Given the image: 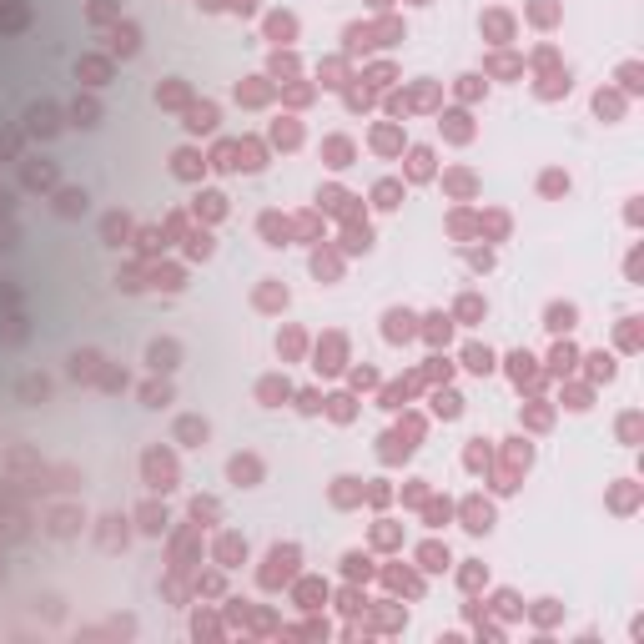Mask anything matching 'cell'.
Listing matches in <instances>:
<instances>
[{
	"instance_id": "4",
	"label": "cell",
	"mask_w": 644,
	"mask_h": 644,
	"mask_svg": "<svg viewBox=\"0 0 644 644\" xmlns=\"http://www.w3.org/2000/svg\"><path fill=\"white\" fill-rule=\"evenodd\" d=\"M86 202H91V197H86L81 186H61V191H56V211H61V217H81Z\"/></svg>"
},
{
	"instance_id": "1",
	"label": "cell",
	"mask_w": 644,
	"mask_h": 644,
	"mask_svg": "<svg viewBox=\"0 0 644 644\" xmlns=\"http://www.w3.org/2000/svg\"><path fill=\"white\" fill-rule=\"evenodd\" d=\"M56 131H61V106L31 101L26 106V136H56Z\"/></svg>"
},
{
	"instance_id": "39",
	"label": "cell",
	"mask_w": 644,
	"mask_h": 644,
	"mask_svg": "<svg viewBox=\"0 0 644 644\" xmlns=\"http://www.w3.org/2000/svg\"><path fill=\"white\" fill-rule=\"evenodd\" d=\"M20 152V136L15 131H0V156H15Z\"/></svg>"
},
{
	"instance_id": "10",
	"label": "cell",
	"mask_w": 644,
	"mask_h": 644,
	"mask_svg": "<svg viewBox=\"0 0 644 644\" xmlns=\"http://www.w3.org/2000/svg\"><path fill=\"white\" fill-rule=\"evenodd\" d=\"M26 186H31V191L56 186V166H51V161H26Z\"/></svg>"
},
{
	"instance_id": "20",
	"label": "cell",
	"mask_w": 644,
	"mask_h": 644,
	"mask_svg": "<svg viewBox=\"0 0 644 644\" xmlns=\"http://www.w3.org/2000/svg\"><path fill=\"white\" fill-rule=\"evenodd\" d=\"M388 337H413V312H388Z\"/></svg>"
},
{
	"instance_id": "2",
	"label": "cell",
	"mask_w": 644,
	"mask_h": 644,
	"mask_svg": "<svg viewBox=\"0 0 644 644\" xmlns=\"http://www.w3.org/2000/svg\"><path fill=\"white\" fill-rule=\"evenodd\" d=\"M177 357H182V342H171V337H156L152 348H146V362H152L156 373H171V368H177Z\"/></svg>"
},
{
	"instance_id": "49",
	"label": "cell",
	"mask_w": 644,
	"mask_h": 644,
	"mask_svg": "<svg viewBox=\"0 0 644 644\" xmlns=\"http://www.w3.org/2000/svg\"><path fill=\"white\" fill-rule=\"evenodd\" d=\"M232 6H237V10H242V15H247V10H252V6H257V0H232Z\"/></svg>"
},
{
	"instance_id": "46",
	"label": "cell",
	"mask_w": 644,
	"mask_h": 644,
	"mask_svg": "<svg viewBox=\"0 0 644 644\" xmlns=\"http://www.w3.org/2000/svg\"><path fill=\"white\" fill-rule=\"evenodd\" d=\"M297 408H303V413H317L322 398H317V393H303V398H297Z\"/></svg>"
},
{
	"instance_id": "34",
	"label": "cell",
	"mask_w": 644,
	"mask_h": 644,
	"mask_svg": "<svg viewBox=\"0 0 644 644\" xmlns=\"http://www.w3.org/2000/svg\"><path fill=\"white\" fill-rule=\"evenodd\" d=\"M257 303H262V307H277V303H287V292H282V287H262V292H257Z\"/></svg>"
},
{
	"instance_id": "41",
	"label": "cell",
	"mask_w": 644,
	"mask_h": 644,
	"mask_svg": "<svg viewBox=\"0 0 644 644\" xmlns=\"http://www.w3.org/2000/svg\"><path fill=\"white\" fill-rule=\"evenodd\" d=\"M594 362V378H614V362L604 357V353H599V357H589Z\"/></svg>"
},
{
	"instance_id": "17",
	"label": "cell",
	"mask_w": 644,
	"mask_h": 644,
	"mask_svg": "<svg viewBox=\"0 0 644 644\" xmlns=\"http://www.w3.org/2000/svg\"><path fill=\"white\" fill-rule=\"evenodd\" d=\"M81 529V513L76 508H61L56 519H51V533H61V539H66V533H76Z\"/></svg>"
},
{
	"instance_id": "36",
	"label": "cell",
	"mask_w": 644,
	"mask_h": 644,
	"mask_svg": "<svg viewBox=\"0 0 644 644\" xmlns=\"http://www.w3.org/2000/svg\"><path fill=\"white\" fill-rule=\"evenodd\" d=\"M574 368V348H554V373H569Z\"/></svg>"
},
{
	"instance_id": "24",
	"label": "cell",
	"mask_w": 644,
	"mask_h": 644,
	"mask_svg": "<svg viewBox=\"0 0 644 644\" xmlns=\"http://www.w3.org/2000/svg\"><path fill=\"white\" fill-rule=\"evenodd\" d=\"M549 328H554V332H564V328H574V307H569V303H564V307L554 303V307H549Z\"/></svg>"
},
{
	"instance_id": "47",
	"label": "cell",
	"mask_w": 644,
	"mask_h": 644,
	"mask_svg": "<svg viewBox=\"0 0 644 644\" xmlns=\"http://www.w3.org/2000/svg\"><path fill=\"white\" fill-rule=\"evenodd\" d=\"M564 186H569V182L559 177V171H549V177H544V191H564Z\"/></svg>"
},
{
	"instance_id": "11",
	"label": "cell",
	"mask_w": 644,
	"mask_h": 644,
	"mask_svg": "<svg viewBox=\"0 0 644 644\" xmlns=\"http://www.w3.org/2000/svg\"><path fill=\"white\" fill-rule=\"evenodd\" d=\"M126 232H131V217H121V211H111V217L101 222V237L111 242V247H121V242H126Z\"/></svg>"
},
{
	"instance_id": "6",
	"label": "cell",
	"mask_w": 644,
	"mask_h": 644,
	"mask_svg": "<svg viewBox=\"0 0 644 644\" xmlns=\"http://www.w3.org/2000/svg\"><path fill=\"white\" fill-rule=\"evenodd\" d=\"M101 373V353H91V348H81V353H71V378L81 383V378H96Z\"/></svg>"
},
{
	"instance_id": "38",
	"label": "cell",
	"mask_w": 644,
	"mask_h": 644,
	"mask_svg": "<svg viewBox=\"0 0 644 644\" xmlns=\"http://www.w3.org/2000/svg\"><path fill=\"white\" fill-rule=\"evenodd\" d=\"M101 388H111V393H116V388H126V373H116V368H106V373H101Z\"/></svg>"
},
{
	"instance_id": "28",
	"label": "cell",
	"mask_w": 644,
	"mask_h": 644,
	"mask_svg": "<svg viewBox=\"0 0 644 644\" xmlns=\"http://www.w3.org/2000/svg\"><path fill=\"white\" fill-rule=\"evenodd\" d=\"M156 101H166V106H182V101H186V86H182V81L161 86V91H156Z\"/></svg>"
},
{
	"instance_id": "27",
	"label": "cell",
	"mask_w": 644,
	"mask_h": 644,
	"mask_svg": "<svg viewBox=\"0 0 644 644\" xmlns=\"http://www.w3.org/2000/svg\"><path fill=\"white\" fill-rule=\"evenodd\" d=\"M408 161H413V166H408V171H413V177H433V156H428L423 146H418V152L408 156Z\"/></svg>"
},
{
	"instance_id": "7",
	"label": "cell",
	"mask_w": 644,
	"mask_h": 644,
	"mask_svg": "<svg viewBox=\"0 0 644 644\" xmlns=\"http://www.w3.org/2000/svg\"><path fill=\"white\" fill-rule=\"evenodd\" d=\"M111 51H116V56H136V51H141V31L131 26V20H126V26H116V40H111Z\"/></svg>"
},
{
	"instance_id": "29",
	"label": "cell",
	"mask_w": 644,
	"mask_h": 644,
	"mask_svg": "<svg viewBox=\"0 0 644 644\" xmlns=\"http://www.w3.org/2000/svg\"><path fill=\"white\" fill-rule=\"evenodd\" d=\"M328 156H332V166H348V156H353V146L342 141V136H332V141H328Z\"/></svg>"
},
{
	"instance_id": "26",
	"label": "cell",
	"mask_w": 644,
	"mask_h": 644,
	"mask_svg": "<svg viewBox=\"0 0 644 644\" xmlns=\"http://www.w3.org/2000/svg\"><path fill=\"white\" fill-rule=\"evenodd\" d=\"M267 31H272L277 40H287V35L297 31V20H292V15H272V20H267Z\"/></svg>"
},
{
	"instance_id": "21",
	"label": "cell",
	"mask_w": 644,
	"mask_h": 644,
	"mask_svg": "<svg viewBox=\"0 0 644 644\" xmlns=\"http://www.w3.org/2000/svg\"><path fill=\"white\" fill-rule=\"evenodd\" d=\"M26 6H6V10H0V31H26Z\"/></svg>"
},
{
	"instance_id": "13",
	"label": "cell",
	"mask_w": 644,
	"mask_h": 644,
	"mask_svg": "<svg viewBox=\"0 0 644 644\" xmlns=\"http://www.w3.org/2000/svg\"><path fill=\"white\" fill-rule=\"evenodd\" d=\"M71 121H76V126H96V121H101V106H96L91 96H76V106H71Z\"/></svg>"
},
{
	"instance_id": "35",
	"label": "cell",
	"mask_w": 644,
	"mask_h": 644,
	"mask_svg": "<svg viewBox=\"0 0 644 644\" xmlns=\"http://www.w3.org/2000/svg\"><path fill=\"white\" fill-rule=\"evenodd\" d=\"M197 211H207V217H217V211H222V197H217V191H207V197H197Z\"/></svg>"
},
{
	"instance_id": "44",
	"label": "cell",
	"mask_w": 644,
	"mask_h": 644,
	"mask_svg": "<svg viewBox=\"0 0 644 644\" xmlns=\"http://www.w3.org/2000/svg\"><path fill=\"white\" fill-rule=\"evenodd\" d=\"M458 312H463V317H478V312H483V303H478V297H463Z\"/></svg>"
},
{
	"instance_id": "25",
	"label": "cell",
	"mask_w": 644,
	"mask_h": 644,
	"mask_svg": "<svg viewBox=\"0 0 644 644\" xmlns=\"http://www.w3.org/2000/svg\"><path fill=\"white\" fill-rule=\"evenodd\" d=\"M463 513H468V529H474V533H478V529H488V519H493V513H488V504H468Z\"/></svg>"
},
{
	"instance_id": "15",
	"label": "cell",
	"mask_w": 644,
	"mask_h": 644,
	"mask_svg": "<svg viewBox=\"0 0 644 644\" xmlns=\"http://www.w3.org/2000/svg\"><path fill=\"white\" fill-rule=\"evenodd\" d=\"M141 403H146V408L171 403V383H166V378H161V383H146V388H141Z\"/></svg>"
},
{
	"instance_id": "19",
	"label": "cell",
	"mask_w": 644,
	"mask_h": 644,
	"mask_svg": "<svg viewBox=\"0 0 644 644\" xmlns=\"http://www.w3.org/2000/svg\"><path fill=\"white\" fill-rule=\"evenodd\" d=\"M463 368H468V373H488V368H493V353H488V348H468V353H463Z\"/></svg>"
},
{
	"instance_id": "16",
	"label": "cell",
	"mask_w": 644,
	"mask_h": 644,
	"mask_svg": "<svg viewBox=\"0 0 644 644\" xmlns=\"http://www.w3.org/2000/svg\"><path fill=\"white\" fill-rule=\"evenodd\" d=\"M46 393H51V383H46V378H35V373H31L26 383H20V403H40Z\"/></svg>"
},
{
	"instance_id": "43",
	"label": "cell",
	"mask_w": 644,
	"mask_h": 644,
	"mask_svg": "<svg viewBox=\"0 0 644 644\" xmlns=\"http://www.w3.org/2000/svg\"><path fill=\"white\" fill-rule=\"evenodd\" d=\"M332 418H337V423L353 418V398H332Z\"/></svg>"
},
{
	"instance_id": "42",
	"label": "cell",
	"mask_w": 644,
	"mask_h": 644,
	"mask_svg": "<svg viewBox=\"0 0 644 644\" xmlns=\"http://www.w3.org/2000/svg\"><path fill=\"white\" fill-rule=\"evenodd\" d=\"M272 136H277V141H282V146H292V141H297V126H292V121H287V126H282V121H277V131H272Z\"/></svg>"
},
{
	"instance_id": "5",
	"label": "cell",
	"mask_w": 644,
	"mask_h": 644,
	"mask_svg": "<svg viewBox=\"0 0 644 644\" xmlns=\"http://www.w3.org/2000/svg\"><path fill=\"white\" fill-rule=\"evenodd\" d=\"M76 76H86L91 86H101L106 76H111V61H106V56H81L76 61Z\"/></svg>"
},
{
	"instance_id": "9",
	"label": "cell",
	"mask_w": 644,
	"mask_h": 644,
	"mask_svg": "<svg viewBox=\"0 0 644 644\" xmlns=\"http://www.w3.org/2000/svg\"><path fill=\"white\" fill-rule=\"evenodd\" d=\"M211 126H217V106H211V101H202V106L186 111V131H211Z\"/></svg>"
},
{
	"instance_id": "32",
	"label": "cell",
	"mask_w": 644,
	"mask_h": 644,
	"mask_svg": "<svg viewBox=\"0 0 644 644\" xmlns=\"http://www.w3.org/2000/svg\"><path fill=\"white\" fill-rule=\"evenodd\" d=\"M443 564H448V549L428 544V549H423V569H443Z\"/></svg>"
},
{
	"instance_id": "23",
	"label": "cell",
	"mask_w": 644,
	"mask_h": 644,
	"mask_svg": "<svg viewBox=\"0 0 644 644\" xmlns=\"http://www.w3.org/2000/svg\"><path fill=\"white\" fill-rule=\"evenodd\" d=\"M433 413L458 418V413H463V398H458V393H438V398H433Z\"/></svg>"
},
{
	"instance_id": "14",
	"label": "cell",
	"mask_w": 644,
	"mask_h": 644,
	"mask_svg": "<svg viewBox=\"0 0 644 644\" xmlns=\"http://www.w3.org/2000/svg\"><path fill=\"white\" fill-rule=\"evenodd\" d=\"M177 438H182V443H202V438H207V418H182V423H177Z\"/></svg>"
},
{
	"instance_id": "40",
	"label": "cell",
	"mask_w": 644,
	"mask_h": 644,
	"mask_svg": "<svg viewBox=\"0 0 644 644\" xmlns=\"http://www.w3.org/2000/svg\"><path fill=\"white\" fill-rule=\"evenodd\" d=\"M428 337L443 342V337H448V317H428Z\"/></svg>"
},
{
	"instance_id": "3",
	"label": "cell",
	"mask_w": 644,
	"mask_h": 644,
	"mask_svg": "<svg viewBox=\"0 0 644 644\" xmlns=\"http://www.w3.org/2000/svg\"><path fill=\"white\" fill-rule=\"evenodd\" d=\"M171 478H177V463H171L166 453H146V483H152V488H171Z\"/></svg>"
},
{
	"instance_id": "22",
	"label": "cell",
	"mask_w": 644,
	"mask_h": 644,
	"mask_svg": "<svg viewBox=\"0 0 644 644\" xmlns=\"http://www.w3.org/2000/svg\"><path fill=\"white\" fill-rule=\"evenodd\" d=\"M373 197H378V207H383V211H393V207H398V197H403V186H398V182H378Z\"/></svg>"
},
{
	"instance_id": "30",
	"label": "cell",
	"mask_w": 644,
	"mask_h": 644,
	"mask_svg": "<svg viewBox=\"0 0 644 644\" xmlns=\"http://www.w3.org/2000/svg\"><path fill=\"white\" fill-rule=\"evenodd\" d=\"M156 287L177 292V287H182V272H177V267H156Z\"/></svg>"
},
{
	"instance_id": "8",
	"label": "cell",
	"mask_w": 644,
	"mask_h": 644,
	"mask_svg": "<svg viewBox=\"0 0 644 644\" xmlns=\"http://www.w3.org/2000/svg\"><path fill=\"white\" fill-rule=\"evenodd\" d=\"M227 474L237 478V483H257V478H262V463H257L252 453H242V458H232V463H227Z\"/></svg>"
},
{
	"instance_id": "48",
	"label": "cell",
	"mask_w": 644,
	"mask_h": 644,
	"mask_svg": "<svg viewBox=\"0 0 644 644\" xmlns=\"http://www.w3.org/2000/svg\"><path fill=\"white\" fill-rule=\"evenodd\" d=\"M10 207H15V197H10V191H0V217H6Z\"/></svg>"
},
{
	"instance_id": "33",
	"label": "cell",
	"mask_w": 644,
	"mask_h": 644,
	"mask_svg": "<svg viewBox=\"0 0 644 644\" xmlns=\"http://www.w3.org/2000/svg\"><path fill=\"white\" fill-rule=\"evenodd\" d=\"M353 483H357V478H337L332 499H337V504H353V499H357V488H353Z\"/></svg>"
},
{
	"instance_id": "37",
	"label": "cell",
	"mask_w": 644,
	"mask_h": 644,
	"mask_svg": "<svg viewBox=\"0 0 644 644\" xmlns=\"http://www.w3.org/2000/svg\"><path fill=\"white\" fill-rule=\"evenodd\" d=\"M191 257H211V237H207V232H197V237H191V247H186Z\"/></svg>"
},
{
	"instance_id": "45",
	"label": "cell",
	"mask_w": 644,
	"mask_h": 644,
	"mask_svg": "<svg viewBox=\"0 0 644 644\" xmlns=\"http://www.w3.org/2000/svg\"><path fill=\"white\" fill-rule=\"evenodd\" d=\"M353 383H357V388H373L378 373H373V368H357V373H353Z\"/></svg>"
},
{
	"instance_id": "31",
	"label": "cell",
	"mask_w": 644,
	"mask_h": 644,
	"mask_svg": "<svg viewBox=\"0 0 644 644\" xmlns=\"http://www.w3.org/2000/svg\"><path fill=\"white\" fill-rule=\"evenodd\" d=\"M161 524H166L161 508H141V529H146V533H161Z\"/></svg>"
},
{
	"instance_id": "18",
	"label": "cell",
	"mask_w": 644,
	"mask_h": 644,
	"mask_svg": "<svg viewBox=\"0 0 644 644\" xmlns=\"http://www.w3.org/2000/svg\"><path fill=\"white\" fill-rule=\"evenodd\" d=\"M171 171H177V177H186V182L202 177V156H197V152H177V166H171Z\"/></svg>"
},
{
	"instance_id": "12",
	"label": "cell",
	"mask_w": 644,
	"mask_h": 644,
	"mask_svg": "<svg viewBox=\"0 0 644 644\" xmlns=\"http://www.w3.org/2000/svg\"><path fill=\"white\" fill-rule=\"evenodd\" d=\"M287 393H292V388H287V378H262V383H257V398H262L267 408H277Z\"/></svg>"
}]
</instances>
